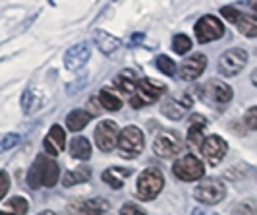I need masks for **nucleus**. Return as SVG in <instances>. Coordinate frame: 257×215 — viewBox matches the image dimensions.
Segmentation results:
<instances>
[{
  "mask_svg": "<svg viewBox=\"0 0 257 215\" xmlns=\"http://www.w3.org/2000/svg\"><path fill=\"white\" fill-rule=\"evenodd\" d=\"M58 175H60L58 163L49 155H39L27 173V184L31 188H39V186L52 188L58 180Z\"/></svg>",
  "mask_w": 257,
  "mask_h": 215,
  "instance_id": "nucleus-1",
  "label": "nucleus"
},
{
  "mask_svg": "<svg viewBox=\"0 0 257 215\" xmlns=\"http://www.w3.org/2000/svg\"><path fill=\"white\" fill-rule=\"evenodd\" d=\"M165 186V177L159 169H143L138 177V182H136V194L138 198L143 200V202H149V200H155L159 196V192Z\"/></svg>",
  "mask_w": 257,
  "mask_h": 215,
  "instance_id": "nucleus-2",
  "label": "nucleus"
},
{
  "mask_svg": "<svg viewBox=\"0 0 257 215\" xmlns=\"http://www.w3.org/2000/svg\"><path fill=\"white\" fill-rule=\"evenodd\" d=\"M165 91H167V86H165V84H161V82H157V80L143 78V80H140L136 91L132 93L130 105H132L134 109H142L145 105L155 103L161 95H165Z\"/></svg>",
  "mask_w": 257,
  "mask_h": 215,
  "instance_id": "nucleus-3",
  "label": "nucleus"
},
{
  "mask_svg": "<svg viewBox=\"0 0 257 215\" xmlns=\"http://www.w3.org/2000/svg\"><path fill=\"white\" fill-rule=\"evenodd\" d=\"M118 153L124 159H134L143 152V134L138 126H126L118 136Z\"/></svg>",
  "mask_w": 257,
  "mask_h": 215,
  "instance_id": "nucleus-4",
  "label": "nucleus"
},
{
  "mask_svg": "<svg viewBox=\"0 0 257 215\" xmlns=\"http://www.w3.org/2000/svg\"><path fill=\"white\" fill-rule=\"evenodd\" d=\"M172 173L174 177L186 180V182H193V180H199V178L205 175V167L201 163L199 157H195L193 153H188L180 159H176V163L172 167Z\"/></svg>",
  "mask_w": 257,
  "mask_h": 215,
  "instance_id": "nucleus-5",
  "label": "nucleus"
},
{
  "mask_svg": "<svg viewBox=\"0 0 257 215\" xmlns=\"http://www.w3.org/2000/svg\"><path fill=\"white\" fill-rule=\"evenodd\" d=\"M182 148H184V141H182L180 134L178 132H174V130H165V132H161L153 141V152L159 155V157H174V155H178L182 152Z\"/></svg>",
  "mask_w": 257,
  "mask_h": 215,
  "instance_id": "nucleus-6",
  "label": "nucleus"
},
{
  "mask_svg": "<svg viewBox=\"0 0 257 215\" xmlns=\"http://www.w3.org/2000/svg\"><path fill=\"white\" fill-rule=\"evenodd\" d=\"M193 99H195V89H186V93L182 97H168L167 101L163 103V114L168 116L170 120H180L184 114L192 109Z\"/></svg>",
  "mask_w": 257,
  "mask_h": 215,
  "instance_id": "nucleus-7",
  "label": "nucleus"
},
{
  "mask_svg": "<svg viewBox=\"0 0 257 215\" xmlns=\"http://www.w3.org/2000/svg\"><path fill=\"white\" fill-rule=\"evenodd\" d=\"M224 35V26L219 18L215 16H203L197 24H195V39L197 43H211L217 41Z\"/></svg>",
  "mask_w": 257,
  "mask_h": 215,
  "instance_id": "nucleus-8",
  "label": "nucleus"
},
{
  "mask_svg": "<svg viewBox=\"0 0 257 215\" xmlns=\"http://www.w3.org/2000/svg\"><path fill=\"white\" fill-rule=\"evenodd\" d=\"M224 196H226V186L219 178H209L195 188V200H199L205 205H215L220 200H224Z\"/></svg>",
  "mask_w": 257,
  "mask_h": 215,
  "instance_id": "nucleus-9",
  "label": "nucleus"
},
{
  "mask_svg": "<svg viewBox=\"0 0 257 215\" xmlns=\"http://www.w3.org/2000/svg\"><path fill=\"white\" fill-rule=\"evenodd\" d=\"M247 64V52L244 49H230L219 60V72L222 76H238Z\"/></svg>",
  "mask_w": 257,
  "mask_h": 215,
  "instance_id": "nucleus-10",
  "label": "nucleus"
},
{
  "mask_svg": "<svg viewBox=\"0 0 257 215\" xmlns=\"http://www.w3.org/2000/svg\"><path fill=\"white\" fill-rule=\"evenodd\" d=\"M118 136L120 132L114 120H103L95 130V144L101 152H112L118 144Z\"/></svg>",
  "mask_w": 257,
  "mask_h": 215,
  "instance_id": "nucleus-11",
  "label": "nucleus"
},
{
  "mask_svg": "<svg viewBox=\"0 0 257 215\" xmlns=\"http://www.w3.org/2000/svg\"><path fill=\"white\" fill-rule=\"evenodd\" d=\"M199 93L203 95L207 103H213V105H226L234 95L230 86L220 80H211L205 88L199 89Z\"/></svg>",
  "mask_w": 257,
  "mask_h": 215,
  "instance_id": "nucleus-12",
  "label": "nucleus"
},
{
  "mask_svg": "<svg viewBox=\"0 0 257 215\" xmlns=\"http://www.w3.org/2000/svg\"><path fill=\"white\" fill-rule=\"evenodd\" d=\"M228 152V146H226V141L217 136V134H213V136H207L203 139V146H201V153H203V159H205L209 165H219L222 159H224V155Z\"/></svg>",
  "mask_w": 257,
  "mask_h": 215,
  "instance_id": "nucleus-13",
  "label": "nucleus"
},
{
  "mask_svg": "<svg viewBox=\"0 0 257 215\" xmlns=\"http://www.w3.org/2000/svg\"><path fill=\"white\" fill-rule=\"evenodd\" d=\"M68 215H103L108 211V202L101 198L93 200H74L66 207Z\"/></svg>",
  "mask_w": 257,
  "mask_h": 215,
  "instance_id": "nucleus-14",
  "label": "nucleus"
},
{
  "mask_svg": "<svg viewBox=\"0 0 257 215\" xmlns=\"http://www.w3.org/2000/svg\"><path fill=\"white\" fill-rule=\"evenodd\" d=\"M91 56V49L87 43H79V45H74L72 49H68L64 54V66L68 70L76 72L79 68H83Z\"/></svg>",
  "mask_w": 257,
  "mask_h": 215,
  "instance_id": "nucleus-15",
  "label": "nucleus"
},
{
  "mask_svg": "<svg viewBox=\"0 0 257 215\" xmlns=\"http://www.w3.org/2000/svg\"><path fill=\"white\" fill-rule=\"evenodd\" d=\"M207 66V58L205 54H193L188 60H184L180 66V78L186 80V82H192V80H197V78L203 74Z\"/></svg>",
  "mask_w": 257,
  "mask_h": 215,
  "instance_id": "nucleus-16",
  "label": "nucleus"
},
{
  "mask_svg": "<svg viewBox=\"0 0 257 215\" xmlns=\"http://www.w3.org/2000/svg\"><path fill=\"white\" fill-rule=\"evenodd\" d=\"M207 126V118L203 114H193L190 118V132H188V144L192 150L203 146V130Z\"/></svg>",
  "mask_w": 257,
  "mask_h": 215,
  "instance_id": "nucleus-17",
  "label": "nucleus"
},
{
  "mask_svg": "<svg viewBox=\"0 0 257 215\" xmlns=\"http://www.w3.org/2000/svg\"><path fill=\"white\" fill-rule=\"evenodd\" d=\"M66 146V136H64V130L58 126H52L49 130V134H47V138H45V152L49 157H54V155H58V153L64 150Z\"/></svg>",
  "mask_w": 257,
  "mask_h": 215,
  "instance_id": "nucleus-18",
  "label": "nucleus"
},
{
  "mask_svg": "<svg viewBox=\"0 0 257 215\" xmlns=\"http://www.w3.org/2000/svg\"><path fill=\"white\" fill-rule=\"evenodd\" d=\"M138 84H140V76L134 72V70H122L118 76L114 78V86L124 95H132L136 88H138Z\"/></svg>",
  "mask_w": 257,
  "mask_h": 215,
  "instance_id": "nucleus-19",
  "label": "nucleus"
},
{
  "mask_svg": "<svg viewBox=\"0 0 257 215\" xmlns=\"http://www.w3.org/2000/svg\"><path fill=\"white\" fill-rule=\"evenodd\" d=\"M95 43H97V47H99L101 52H104V54H112V52H116L118 47H120V41H118L114 35H110L108 31H103V29H99V31L95 33Z\"/></svg>",
  "mask_w": 257,
  "mask_h": 215,
  "instance_id": "nucleus-20",
  "label": "nucleus"
},
{
  "mask_svg": "<svg viewBox=\"0 0 257 215\" xmlns=\"http://www.w3.org/2000/svg\"><path fill=\"white\" fill-rule=\"evenodd\" d=\"M91 120V114L87 111H81V109H76V111H72V113L66 116V126L70 132H79V130H83V128L89 124Z\"/></svg>",
  "mask_w": 257,
  "mask_h": 215,
  "instance_id": "nucleus-21",
  "label": "nucleus"
},
{
  "mask_svg": "<svg viewBox=\"0 0 257 215\" xmlns=\"http://www.w3.org/2000/svg\"><path fill=\"white\" fill-rule=\"evenodd\" d=\"M130 177V169L124 167H110L103 173V180L106 184H110L112 188H122L124 186V178Z\"/></svg>",
  "mask_w": 257,
  "mask_h": 215,
  "instance_id": "nucleus-22",
  "label": "nucleus"
},
{
  "mask_svg": "<svg viewBox=\"0 0 257 215\" xmlns=\"http://www.w3.org/2000/svg\"><path fill=\"white\" fill-rule=\"evenodd\" d=\"M70 155L74 157V159H89L91 157V144L87 138H83V136H77V138L72 139V144H70Z\"/></svg>",
  "mask_w": 257,
  "mask_h": 215,
  "instance_id": "nucleus-23",
  "label": "nucleus"
},
{
  "mask_svg": "<svg viewBox=\"0 0 257 215\" xmlns=\"http://www.w3.org/2000/svg\"><path fill=\"white\" fill-rule=\"evenodd\" d=\"M27 209H29L27 200H24L22 196H16L4 203V207L0 209V215H26Z\"/></svg>",
  "mask_w": 257,
  "mask_h": 215,
  "instance_id": "nucleus-24",
  "label": "nucleus"
},
{
  "mask_svg": "<svg viewBox=\"0 0 257 215\" xmlns=\"http://www.w3.org/2000/svg\"><path fill=\"white\" fill-rule=\"evenodd\" d=\"M43 105V95H39L35 89H27L22 95V111L26 114L35 113L39 107Z\"/></svg>",
  "mask_w": 257,
  "mask_h": 215,
  "instance_id": "nucleus-25",
  "label": "nucleus"
},
{
  "mask_svg": "<svg viewBox=\"0 0 257 215\" xmlns=\"http://www.w3.org/2000/svg\"><path fill=\"white\" fill-rule=\"evenodd\" d=\"M91 178V169L89 167H77L74 171H68L64 175V186H74V184H81V182H87Z\"/></svg>",
  "mask_w": 257,
  "mask_h": 215,
  "instance_id": "nucleus-26",
  "label": "nucleus"
},
{
  "mask_svg": "<svg viewBox=\"0 0 257 215\" xmlns=\"http://www.w3.org/2000/svg\"><path fill=\"white\" fill-rule=\"evenodd\" d=\"M99 101H101V107H104L106 111H120V109H122V99L116 95L112 89H108V88L101 89Z\"/></svg>",
  "mask_w": 257,
  "mask_h": 215,
  "instance_id": "nucleus-27",
  "label": "nucleus"
},
{
  "mask_svg": "<svg viewBox=\"0 0 257 215\" xmlns=\"http://www.w3.org/2000/svg\"><path fill=\"white\" fill-rule=\"evenodd\" d=\"M240 33H244L245 37H257V14H245L238 22Z\"/></svg>",
  "mask_w": 257,
  "mask_h": 215,
  "instance_id": "nucleus-28",
  "label": "nucleus"
},
{
  "mask_svg": "<svg viewBox=\"0 0 257 215\" xmlns=\"http://www.w3.org/2000/svg\"><path fill=\"white\" fill-rule=\"evenodd\" d=\"M172 49H174L176 54H186V52H190V49H192V39L188 37V35H184V33L174 35V39H172Z\"/></svg>",
  "mask_w": 257,
  "mask_h": 215,
  "instance_id": "nucleus-29",
  "label": "nucleus"
},
{
  "mask_svg": "<svg viewBox=\"0 0 257 215\" xmlns=\"http://www.w3.org/2000/svg\"><path fill=\"white\" fill-rule=\"evenodd\" d=\"M157 68H159L165 76H174V74H176V64H174V60H170L165 54L157 58Z\"/></svg>",
  "mask_w": 257,
  "mask_h": 215,
  "instance_id": "nucleus-30",
  "label": "nucleus"
},
{
  "mask_svg": "<svg viewBox=\"0 0 257 215\" xmlns=\"http://www.w3.org/2000/svg\"><path fill=\"white\" fill-rule=\"evenodd\" d=\"M18 144H20V136L18 134H4V136H0V153L12 150Z\"/></svg>",
  "mask_w": 257,
  "mask_h": 215,
  "instance_id": "nucleus-31",
  "label": "nucleus"
},
{
  "mask_svg": "<svg viewBox=\"0 0 257 215\" xmlns=\"http://www.w3.org/2000/svg\"><path fill=\"white\" fill-rule=\"evenodd\" d=\"M220 14H222L228 22H232V24H238V22H240V18H242V14L238 12L236 8H232V6H224V8L220 10Z\"/></svg>",
  "mask_w": 257,
  "mask_h": 215,
  "instance_id": "nucleus-32",
  "label": "nucleus"
},
{
  "mask_svg": "<svg viewBox=\"0 0 257 215\" xmlns=\"http://www.w3.org/2000/svg\"><path fill=\"white\" fill-rule=\"evenodd\" d=\"M244 122L249 130H257V107H251V109L245 113Z\"/></svg>",
  "mask_w": 257,
  "mask_h": 215,
  "instance_id": "nucleus-33",
  "label": "nucleus"
},
{
  "mask_svg": "<svg viewBox=\"0 0 257 215\" xmlns=\"http://www.w3.org/2000/svg\"><path fill=\"white\" fill-rule=\"evenodd\" d=\"M8 190H10V175L6 171H0V200H4Z\"/></svg>",
  "mask_w": 257,
  "mask_h": 215,
  "instance_id": "nucleus-34",
  "label": "nucleus"
},
{
  "mask_svg": "<svg viewBox=\"0 0 257 215\" xmlns=\"http://www.w3.org/2000/svg\"><path fill=\"white\" fill-rule=\"evenodd\" d=\"M120 215H147V213L143 211L142 207H138V205H134V203H128V205L122 207Z\"/></svg>",
  "mask_w": 257,
  "mask_h": 215,
  "instance_id": "nucleus-35",
  "label": "nucleus"
},
{
  "mask_svg": "<svg viewBox=\"0 0 257 215\" xmlns=\"http://www.w3.org/2000/svg\"><path fill=\"white\" fill-rule=\"evenodd\" d=\"M142 39H143L142 33H138V35H132V39H130V43H132V47H134V45H138V43H140Z\"/></svg>",
  "mask_w": 257,
  "mask_h": 215,
  "instance_id": "nucleus-36",
  "label": "nucleus"
},
{
  "mask_svg": "<svg viewBox=\"0 0 257 215\" xmlns=\"http://www.w3.org/2000/svg\"><path fill=\"white\" fill-rule=\"evenodd\" d=\"M89 105H91V107H97V99H91V101H89ZM97 113H99V111H97V109H91V111H89V114H91V116H95V114H97Z\"/></svg>",
  "mask_w": 257,
  "mask_h": 215,
  "instance_id": "nucleus-37",
  "label": "nucleus"
},
{
  "mask_svg": "<svg viewBox=\"0 0 257 215\" xmlns=\"http://www.w3.org/2000/svg\"><path fill=\"white\" fill-rule=\"evenodd\" d=\"M193 215H215V213H207L205 209H193Z\"/></svg>",
  "mask_w": 257,
  "mask_h": 215,
  "instance_id": "nucleus-38",
  "label": "nucleus"
},
{
  "mask_svg": "<svg viewBox=\"0 0 257 215\" xmlns=\"http://www.w3.org/2000/svg\"><path fill=\"white\" fill-rule=\"evenodd\" d=\"M251 82H253V86H257V70L251 74Z\"/></svg>",
  "mask_w": 257,
  "mask_h": 215,
  "instance_id": "nucleus-39",
  "label": "nucleus"
},
{
  "mask_svg": "<svg viewBox=\"0 0 257 215\" xmlns=\"http://www.w3.org/2000/svg\"><path fill=\"white\" fill-rule=\"evenodd\" d=\"M39 215H56V213H54V211H41Z\"/></svg>",
  "mask_w": 257,
  "mask_h": 215,
  "instance_id": "nucleus-40",
  "label": "nucleus"
},
{
  "mask_svg": "<svg viewBox=\"0 0 257 215\" xmlns=\"http://www.w3.org/2000/svg\"><path fill=\"white\" fill-rule=\"evenodd\" d=\"M249 6H251V8H253V10L257 12V2H249Z\"/></svg>",
  "mask_w": 257,
  "mask_h": 215,
  "instance_id": "nucleus-41",
  "label": "nucleus"
}]
</instances>
